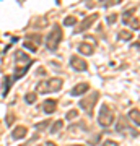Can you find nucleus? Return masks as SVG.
I'll return each instance as SVG.
<instances>
[{
    "instance_id": "1",
    "label": "nucleus",
    "mask_w": 140,
    "mask_h": 146,
    "mask_svg": "<svg viewBox=\"0 0 140 146\" xmlns=\"http://www.w3.org/2000/svg\"><path fill=\"white\" fill-rule=\"evenodd\" d=\"M60 86H62V81H60V80H51V81L41 84V88H42L41 91L42 93H47V91H57Z\"/></svg>"
},
{
    "instance_id": "6",
    "label": "nucleus",
    "mask_w": 140,
    "mask_h": 146,
    "mask_svg": "<svg viewBox=\"0 0 140 146\" xmlns=\"http://www.w3.org/2000/svg\"><path fill=\"white\" fill-rule=\"evenodd\" d=\"M104 146H117V145H116V143H106Z\"/></svg>"
},
{
    "instance_id": "2",
    "label": "nucleus",
    "mask_w": 140,
    "mask_h": 146,
    "mask_svg": "<svg viewBox=\"0 0 140 146\" xmlns=\"http://www.w3.org/2000/svg\"><path fill=\"white\" fill-rule=\"evenodd\" d=\"M72 65L77 68V70H86L85 62H83V60H80L78 57H72Z\"/></svg>"
},
{
    "instance_id": "5",
    "label": "nucleus",
    "mask_w": 140,
    "mask_h": 146,
    "mask_svg": "<svg viewBox=\"0 0 140 146\" xmlns=\"http://www.w3.org/2000/svg\"><path fill=\"white\" fill-rule=\"evenodd\" d=\"M34 99H36V96H34V94H31V96L28 94V96H26V101H34Z\"/></svg>"
},
{
    "instance_id": "4",
    "label": "nucleus",
    "mask_w": 140,
    "mask_h": 146,
    "mask_svg": "<svg viewBox=\"0 0 140 146\" xmlns=\"http://www.w3.org/2000/svg\"><path fill=\"white\" fill-rule=\"evenodd\" d=\"M54 107H56V102H54V101H46V106H44V110H46L47 114H51L52 110H54Z\"/></svg>"
},
{
    "instance_id": "3",
    "label": "nucleus",
    "mask_w": 140,
    "mask_h": 146,
    "mask_svg": "<svg viewBox=\"0 0 140 146\" xmlns=\"http://www.w3.org/2000/svg\"><path fill=\"white\" fill-rule=\"evenodd\" d=\"M86 89H88V84H78L77 88L72 91V94L73 96H77V94H80V93H85Z\"/></svg>"
}]
</instances>
